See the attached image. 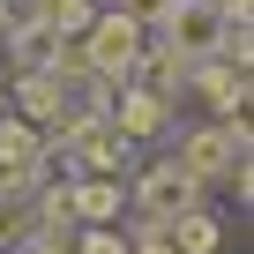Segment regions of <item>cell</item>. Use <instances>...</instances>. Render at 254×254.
I'll return each mask as SVG.
<instances>
[{"instance_id":"cell-1","label":"cell","mask_w":254,"mask_h":254,"mask_svg":"<svg viewBox=\"0 0 254 254\" xmlns=\"http://www.w3.org/2000/svg\"><path fill=\"white\" fill-rule=\"evenodd\" d=\"M75 45H82V67L97 75V82H127L135 75V60H142V45H150V30L135 23V15H120V8H97L82 30H75Z\"/></svg>"},{"instance_id":"cell-5","label":"cell","mask_w":254,"mask_h":254,"mask_svg":"<svg viewBox=\"0 0 254 254\" xmlns=\"http://www.w3.org/2000/svg\"><path fill=\"white\" fill-rule=\"evenodd\" d=\"M8 112L53 135V127L75 112V82H67V75H53V67H23V75L8 82Z\"/></svg>"},{"instance_id":"cell-7","label":"cell","mask_w":254,"mask_h":254,"mask_svg":"<svg viewBox=\"0 0 254 254\" xmlns=\"http://www.w3.org/2000/svg\"><path fill=\"white\" fill-rule=\"evenodd\" d=\"M67 209H75V224H120L127 217V180L120 172H75L67 180Z\"/></svg>"},{"instance_id":"cell-2","label":"cell","mask_w":254,"mask_h":254,"mask_svg":"<svg viewBox=\"0 0 254 254\" xmlns=\"http://www.w3.org/2000/svg\"><path fill=\"white\" fill-rule=\"evenodd\" d=\"M247 142H254V135H247V112H232V120L180 127L165 157H172L187 180H202V187H209V180H224V172H232V157H247Z\"/></svg>"},{"instance_id":"cell-12","label":"cell","mask_w":254,"mask_h":254,"mask_svg":"<svg viewBox=\"0 0 254 254\" xmlns=\"http://www.w3.org/2000/svg\"><path fill=\"white\" fill-rule=\"evenodd\" d=\"M0 112H8V82H0Z\"/></svg>"},{"instance_id":"cell-4","label":"cell","mask_w":254,"mask_h":254,"mask_svg":"<svg viewBox=\"0 0 254 254\" xmlns=\"http://www.w3.org/2000/svg\"><path fill=\"white\" fill-rule=\"evenodd\" d=\"M150 38H157L165 53H180V60H209L217 38H224V8H217V0H172Z\"/></svg>"},{"instance_id":"cell-11","label":"cell","mask_w":254,"mask_h":254,"mask_svg":"<svg viewBox=\"0 0 254 254\" xmlns=\"http://www.w3.org/2000/svg\"><path fill=\"white\" fill-rule=\"evenodd\" d=\"M15 254H67V239H23Z\"/></svg>"},{"instance_id":"cell-9","label":"cell","mask_w":254,"mask_h":254,"mask_svg":"<svg viewBox=\"0 0 254 254\" xmlns=\"http://www.w3.org/2000/svg\"><path fill=\"white\" fill-rule=\"evenodd\" d=\"M23 239H38V209H30V194H0V247H23Z\"/></svg>"},{"instance_id":"cell-8","label":"cell","mask_w":254,"mask_h":254,"mask_svg":"<svg viewBox=\"0 0 254 254\" xmlns=\"http://www.w3.org/2000/svg\"><path fill=\"white\" fill-rule=\"evenodd\" d=\"M165 232H172V247H180V254H217V247H224L217 209H187V217H172Z\"/></svg>"},{"instance_id":"cell-6","label":"cell","mask_w":254,"mask_h":254,"mask_svg":"<svg viewBox=\"0 0 254 254\" xmlns=\"http://www.w3.org/2000/svg\"><path fill=\"white\" fill-rule=\"evenodd\" d=\"M105 120L142 150V142H165V135H172V97H157V90H142V82H120V90L105 97Z\"/></svg>"},{"instance_id":"cell-10","label":"cell","mask_w":254,"mask_h":254,"mask_svg":"<svg viewBox=\"0 0 254 254\" xmlns=\"http://www.w3.org/2000/svg\"><path fill=\"white\" fill-rule=\"evenodd\" d=\"M67 254H127V232L120 224H75L67 232Z\"/></svg>"},{"instance_id":"cell-3","label":"cell","mask_w":254,"mask_h":254,"mask_svg":"<svg viewBox=\"0 0 254 254\" xmlns=\"http://www.w3.org/2000/svg\"><path fill=\"white\" fill-rule=\"evenodd\" d=\"M187 209H202V180H187L172 157L127 172V217H135V224H172Z\"/></svg>"}]
</instances>
